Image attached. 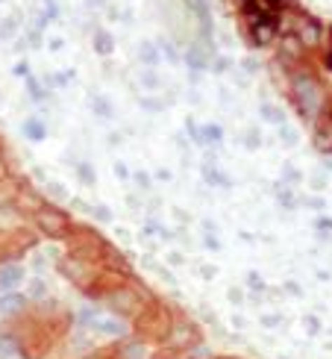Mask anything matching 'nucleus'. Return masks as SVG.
<instances>
[{"label":"nucleus","mask_w":332,"mask_h":359,"mask_svg":"<svg viewBox=\"0 0 332 359\" xmlns=\"http://www.w3.org/2000/svg\"><path fill=\"white\" fill-rule=\"evenodd\" d=\"M24 304H27V297H24V294H15V292L0 294V318L18 316V312L24 309Z\"/></svg>","instance_id":"6e6552de"},{"label":"nucleus","mask_w":332,"mask_h":359,"mask_svg":"<svg viewBox=\"0 0 332 359\" xmlns=\"http://www.w3.org/2000/svg\"><path fill=\"white\" fill-rule=\"evenodd\" d=\"M291 97H294L297 109L306 121H318L321 118L324 103H326V92L312 71H297L291 77Z\"/></svg>","instance_id":"f257e3e1"},{"label":"nucleus","mask_w":332,"mask_h":359,"mask_svg":"<svg viewBox=\"0 0 332 359\" xmlns=\"http://www.w3.org/2000/svg\"><path fill=\"white\" fill-rule=\"evenodd\" d=\"M247 33L256 48H268V44H274V39H277V24L259 12H247Z\"/></svg>","instance_id":"20e7f679"},{"label":"nucleus","mask_w":332,"mask_h":359,"mask_svg":"<svg viewBox=\"0 0 332 359\" xmlns=\"http://www.w3.org/2000/svg\"><path fill=\"white\" fill-rule=\"evenodd\" d=\"M139 56H141V62H144V65H156V62H159V53H156V48H153L150 41H144V44H141Z\"/></svg>","instance_id":"ddd939ff"},{"label":"nucleus","mask_w":332,"mask_h":359,"mask_svg":"<svg viewBox=\"0 0 332 359\" xmlns=\"http://www.w3.org/2000/svg\"><path fill=\"white\" fill-rule=\"evenodd\" d=\"M279 133H282V139H285V144H294V142H297V136H294V133H291L289 127H285V124H282V130H279Z\"/></svg>","instance_id":"412c9836"},{"label":"nucleus","mask_w":332,"mask_h":359,"mask_svg":"<svg viewBox=\"0 0 332 359\" xmlns=\"http://www.w3.org/2000/svg\"><path fill=\"white\" fill-rule=\"evenodd\" d=\"M318 230H332V221H326V218H321V221H318Z\"/></svg>","instance_id":"5701e85b"},{"label":"nucleus","mask_w":332,"mask_h":359,"mask_svg":"<svg viewBox=\"0 0 332 359\" xmlns=\"http://www.w3.org/2000/svg\"><path fill=\"white\" fill-rule=\"evenodd\" d=\"M186 59H188V65H194V68H203V65H206V56H203L200 48H191V50L186 53Z\"/></svg>","instance_id":"2eb2a0df"},{"label":"nucleus","mask_w":332,"mask_h":359,"mask_svg":"<svg viewBox=\"0 0 332 359\" xmlns=\"http://www.w3.org/2000/svg\"><path fill=\"white\" fill-rule=\"evenodd\" d=\"M306 53V48L303 44H300V39L294 36V33H289L282 39V48H279V56H285V59H300Z\"/></svg>","instance_id":"9d476101"},{"label":"nucleus","mask_w":332,"mask_h":359,"mask_svg":"<svg viewBox=\"0 0 332 359\" xmlns=\"http://www.w3.org/2000/svg\"><path fill=\"white\" fill-rule=\"evenodd\" d=\"M44 292H48V289H44V283H41V280H33V283H29V294H33V297H44Z\"/></svg>","instance_id":"6ab92c4d"},{"label":"nucleus","mask_w":332,"mask_h":359,"mask_svg":"<svg viewBox=\"0 0 332 359\" xmlns=\"http://www.w3.org/2000/svg\"><path fill=\"white\" fill-rule=\"evenodd\" d=\"M289 33H294L300 39V44H303L306 50H314V48H321V41H324V27L312 18V15H291V21H289Z\"/></svg>","instance_id":"f03ea898"},{"label":"nucleus","mask_w":332,"mask_h":359,"mask_svg":"<svg viewBox=\"0 0 332 359\" xmlns=\"http://www.w3.org/2000/svg\"><path fill=\"white\" fill-rule=\"evenodd\" d=\"M77 171H80V177L85 180V183H92V180H95V174H92V168H88V165H83V162H80V165H77Z\"/></svg>","instance_id":"aec40b11"},{"label":"nucleus","mask_w":332,"mask_h":359,"mask_svg":"<svg viewBox=\"0 0 332 359\" xmlns=\"http://www.w3.org/2000/svg\"><path fill=\"white\" fill-rule=\"evenodd\" d=\"M262 115L268 118V121H274V124H282V112L277 107H270V103H265L262 107Z\"/></svg>","instance_id":"dca6fc26"},{"label":"nucleus","mask_w":332,"mask_h":359,"mask_svg":"<svg viewBox=\"0 0 332 359\" xmlns=\"http://www.w3.org/2000/svg\"><path fill=\"white\" fill-rule=\"evenodd\" d=\"M247 144H250V147L259 144V136H256V130H250V133H247Z\"/></svg>","instance_id":"4be33fe9"},{"label":"nucleus","mask_w":332,"mask_h":359,"mask_svg":"<svg viewBox=\"0 0 332 359\" xmlns=\"http://www.w3.org/2000/svg\"><path fill=\"white\" fill-rule=\"evenodd\" d=\"M277 4H282V0H277Z\"/></svg>","instance_id":"a878e982"},{"label":"nucleus","mask_w":332,"mask_h":359,"mask_svg":"<svg viewBox=\"0 0 332 359\" xmlns=\"http://www.w3.org/2000/svg\"><path fill=\"white\" fill-rule=\"evenodd\" d=\"M314 144L321 151H332V115L318 118V127H314Z\"/></svg>","instance_id":"1a4fd4ad"},{"label":"nucleus","mask_w":332,"mask_h":359,"mask_svg":"<svg viewBox=\"0 0 332 359\" xmlns=\"http://www.w3.org/2000/svg\"><path fill=\"white\" fill-rule=\"evenodd\" d=\"M95 50L100 56H109L115 50V41H112V36L106 33V29H97V33H95Z\"/></svg>","instance_id":"9b49d317"},{"label":"nucleus","mask_w":332,"mask_h":359,"mask_svg":"<svg viewBox=\"0 0 332 359\" xmlns=\"http://www.w3.org/2000/svg\"><path fill=\"white\" fill-rule=\"evenodd\" d=\"M4 180H6V162L0 159V183H4Z\"/></svg>","instance_id":"b1692460"},{"label":"nucleus","mask_w":332,"mask_h":359,"mask_svg":"<svg viewBox=\"0 0 332 359\" xmlns=\"http://www.w3.org/2000/svg\"><path fill=\"white\" fill-rule=\"evenodd\" d=\"M24 133H27V136L33 139V142H41V139H44V127H41V121H36V118L24 124Z\"/></svg>","instance_id":"4468645a"},{"label":"nucleus","mask_w":332,"mask_h":359,"mask_svg":"<svg viewBox=\"0 0 332 359\" xmlns=\"http://www.w3.org/2000/svg\"><path fill=\"white\" fill-rule=\"evenodd\" d=\"M36 227H39L41 233H48L50 238H59V236H68L71 221H68V215L62 212V209H56V206H41L39 212H36Z\"/></svg>","instance_id":"7ed1b4c3"},{"label":"nucleus","mask_w":332,"mask_h":359,"mask_svg":"<svg viewBox=\"0 0 332 359\" xmlns=\"http://www.w3.org/2000/svg\"><path fill=\"white\" fill-rule=\"evenodd\" d=\"M33 245V238L21 230H0V259H15Z\"/></svg>","instance_id":"39448f33"},{"label":"nucleus","mask_w":332,"mask_h":359,"mask_svg":"<svg viewBox=\"0 0 332 359\" xmlns=\"http://www.w3.org/2000/svg\"><path fill=\"white\" fill-rule=\"evenodd\" d=\"M95 109H97L103 118H112V107H109V103L103 100V97H95Z\"/></svg>","instance_id":"a211bd4d"},{"label":"nucleus","mask_w":332,"mask_h":359,"mask_svg":"<svg viewBox=\"0 0 332 359\" xmlns=\"http://www.w3.org/2000/svg\"><path fill=\"white\" fill-rule=\"evenodd\" d=\"M97 333H103V336H120V333H124V327H120L118 321H112V318H103V321H97Z\"/></svg>","instance_id":"f8f14e48"},{"label":"nucleus","mask_w":332,"mask_h":359,"mask_svg":"<svg viewBox=\"0 0 332 359\" xmlns=\"http://www.w3.org/2000/svg\"><path fill=\"white\" fill-rule=\"evenodd\" d=\"M106 301L115 312H120V316H132V312H139V289L118 286V292H112Z\"/></svg>","instance_id":"423d86ee"},{"label":"nucleus","mask_w":332,"mask_h":359,"mask_svg":"<svg viewBox=\"0 0 332 359\" xmlns=\"http://www.w3.org/2000/svg\"><path fill=\"white\" fill-rule=\"evenodd\" d=\"M200 136H203L200 142H221V127H206Z\"/></svg>","instance_id":"f3484780"},{"label":"nucleus","mask_w":332,"mask_h":359,"mask_svg":"<svg viewBox=\"0 0 332 359\" xmlns=\"http://www.w3.org/2000/svg\"><path fill=\"white\" fill-rule=\"evenodd\" d=\"M24 283V268L15 265V262H6L4 268H0V294L6 292H15Z\"/></svg>","instance_id":"0eeeda50"},{"label":"nucleus","mask_w":332,"mask_h":359,"mask_svg":"<svg viewBox=\"0 0 332 359\" xmlns=\"http://www.w3.org/2000/svg\"><path fill=\"white\" fill-rule=\"evenodd\" d=\"M326 62H329V68H332V48H329V53H326Z\"/></svg>","instance_id":"393cba45"}]
</instances>
